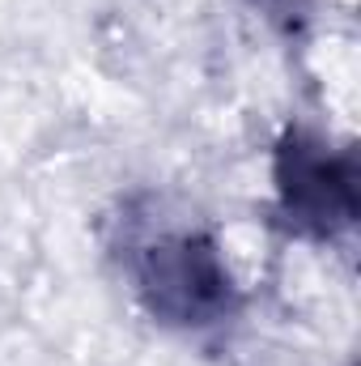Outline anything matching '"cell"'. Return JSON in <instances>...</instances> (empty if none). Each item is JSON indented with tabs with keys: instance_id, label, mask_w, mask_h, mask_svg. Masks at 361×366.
Returning a JSON list of instances; mask_svg holds the SVG:
<instances>
[{
	"instance_id": "1",
	"label": "cell",
	"mask_w": 361,
	"mask_h": 366,
	"mask_svg": "<svg viewBox=\"0 0 361 366\" xmlns=\"http://www.w3.org/2000/svg\"><path fill=\"white\" fill-rule=\"evenodd\" d=\"M132 281L141 307L166 328H213L238 307L234 277L213 234L166 230L132 252Z\"/></svg>"
},
{
	"instance_id": "2",
	"label": "cell",
	"mask_w": 361,
	"mask_h": 366,
	"mask_svg": "<svg viewBox=\"0 0 361 366\" xmlns=\"http://www.w3.org/2000/svg\"><path fill=\"white\" fill-rule=\"evenodd\" d=\"M276 204L289 230L310 239H336L357 222V158L332 149L310 132H285L272 158Z\"/></svg>"
}]
</instances>
